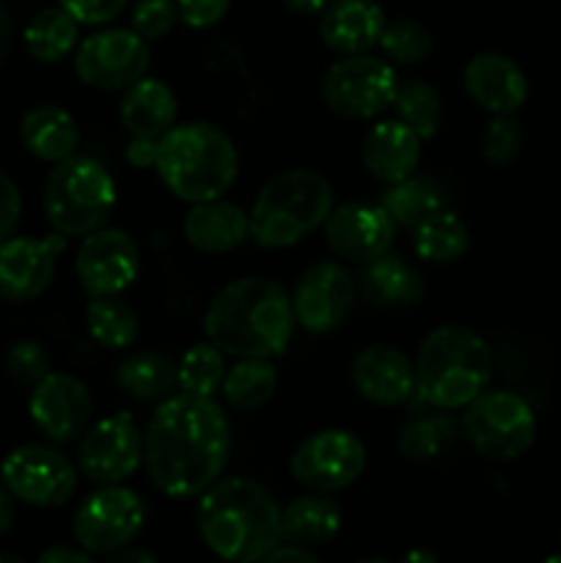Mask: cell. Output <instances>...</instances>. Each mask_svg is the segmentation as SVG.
Listing matches in <instances>:
<instances>
[{"instance_id": "obj_42", "label": "cell", "mask_w": 561, "mask_h": 563, "mask_svg": "<svg viewBox=\"0 0 561 563\" xmlns=\"http://www.w3.org/2000/svg\"><path fill=\"white\" fill-rule=\"evenodd\" d=\"M130 0H58L80 25H108L121 11L127 9Z\"/></svg>"}, {"instance_id": "obj_25", "label": "cell", "mask_w": 561, "mask_h": 563, "mask_svg": "<svg viewBox=\"0 0 561 563\" xmlns=\"http://www.w3.org/2000/svg\"><path fill=\"white\" fill-rule=\"evenodd\" d=\"M176 110L179 108H176L170 86L146 75L124 88V97L119 104L124 130L132 137H148V141H160L176 124Z\"/></svg>"}, {"instance_id": "obj_2", "label": "cell", "mask_w": 561, "mask_h": 563, "mask_svg": "<svg viewBox=\"0 0 561 563\" xmlns=\"http://www.w3.org/2000/svg\"><path fill=\"white\" fill-rule=\"evenodd\" d=\"M295 330L292 297L278 280L240 278L223 286L204 313V333L223 355L275 357Z\"/></svg>"}, {"instance_id": "obj_20", "label": "cell", "mask_w": 561, "mask_h": 563, "mask_svg": "<svg viewBox=\"0 0 561 563\" xmlns=\"http://www.w3.org/2000/svg\"><path fill=\"white\" fill-rule=\"evenodd\" d=\"M352 385L358 396L380 407L405 405L416 390V368L396 346L374 344L352 361Z\"/></svg>"}, {"instance_id": "obj_39", "label": "cell", "mask_w": 561, "mask_h": 563, "mask_svg": "<svg viewBox=\"0 0 561 563\" xmlns=\"http://www.w3.org/2000/svg\"><path fill=\"white\" fill-rule=\"evenodd\" d=\"M522 126L515 113H495L484 130L482 152L493 165H509L520 157Z\"/></svg>"}, {"instance_id": "obj_32", "label": "cell", "mask_w": 561, "mask_h": 563, "mask_svg": "<svg viewBox=\"0 0 561 563\" xmlns=\"http://www.w3.org/2000/svg\"><path fill=\"white\" fill-rule=\"evenodd\" d=\"M413 247L424 262L449 264L465 256L471 247V231L462 218L443 207L413 229Z\"/></svg>"}, {"instance_id": "obj_12", "label": "cell", "mask_w": 561, "mask_h": 563, "mask_svg": "<svg viewBox=\"0 0 561 563\" xmlns=\"http://www.w3.org/2000/svg\"><path fill=\"white\" fill-rule=\"evenodd\" d=\"M0 482L16 500L38 509L61 506L75 495L77 467L50 445H20L0 462Z\"/></svg>"}, {"instance_id": "obj_43", "label": "cell", "mask_w": 561, "mask_h": 563, "mask_svg": "<svg viewBox=\"0 0 561 563\" xmlns=\"http://www.w3.org/2000/svg\"><path fill=\"white\" fill-rule=\"evenodd\" d=\"M231 0H176L179 20L190 27H212L229 11Z\"/></svg>"}, {"instance_id": "obj_34", "label": "cell", "mask_w": 561, "mask_h": 563, "mask_svg": "<svg viewBox=\"0 0 561 563\" xmlns=\"http://www.w3.org/2000/svg\"><path fill=\"white\" fill-rule=\"evenodd\" d=\"M86 328L105 350H127L138 339V313L119 295L91 297L86 308Z\"/></svg>"}, {"instance_id": "obj_19", "label": "cell", "mask_w": 561, "mask_h": 563, "mask_svg": "<svg viewBox=\"0 0 561 563\" xmlns=\"http://www.w3.org/2000/svg\"><path fill=\"white\" fill-rule=\"evenodd\" d=\"M322 225L330 251L346 262L358 264L388 253L396 236V223L385 212L383 203L369 201H350L333 207Z\"/></svg>"}, {"instance_id": "obj_6", "label": "cell", "mask_w": 561, "mask_h": 563, "mask_svg": "<svg viewBox=\"0 0 561 563\" xmlns=\"http://www.w3.org/2000/svg\"><path fill=\"white\" fill-rule=\"evenodd\" d=\"M333 209V187L322 174L308 168L284 170L258 190L251 214V236L256 245L292 247L317 231Z\"/></svg>"}, {"instance_id": "obj_16", "label": "cell", "mask_w": 561, "mask_h": 563, "mask_svg": "<svg viewBox=\"0 0 561 563\" xmlns=\"http://www.w3.org/2000/svg\"><path fill=\"white\" fill-rule=\"evenodd\" d=\"M355 297V275L336 262L314 264L300 275L292 291L295 322L308 333H330L344 322Z\"/></svg>"}, {"instance_id": "obj_22", "label": "cell", "mask_w": 561, "mask_h": 563, "mask_svg": "<svg viewBox=\"0 0 561 563\" xmlns=\"http://www.w3.org/2000/svg\"><path fill=\"white\" fill-rule=\"evenodd\" d=\"M385 25L377 0H330L319 20V36L333 53L361 55L377 47Z\"/></svg>"}, {"instance_id": "obj_31", "label": "cell", "mask_w": 561, "mask_h": 563, "mask_svg": "<svg viewBox=\"0 0 561 563\" xmlns=\"http://www.w3.org/2000/svg\"><path fill=\"white\" fill-rule=\"evenodd\" d=\"M77 33H80V22L64 5H50L31 16L22 38H25L31 58L42 60V64H55L77 47Z\"/></svg>"}, {"instance_id": "obj_50", "label": "cell", "mask_w": 561, "mask_h": 563, "mask_svg": "<svg viewBox=\"0 0 561 563\" xmlns=\"http://www.w3.org/2000/svg\"><path fill=\"white\" fill-rule=\"evenodd\" d=\"M113 563H152L154 561V553H148V550H141V548H121L116 550L113 555H108Z\"/></svg>"}, {"instance_id": "obj_47", "label": "cell", "mask_w": 561, "mask_h": 563, "mask_svg": "<svg viewBox=\"0 0 561 563\" xmlns=\"http://www.w3.org/2000/svg\"><path fill=\"white\" fill-rule=\"evenodd\" d=\"M264 561H306V563H317V555H314V550H306L300 548V544H278V548L273 550V553L267 555Z\"/></svg>"}, {"instance_id": "obj_28", "label": "cell", "mask_w": 561, "mask_h": 563, "mask_svg": "<svg viewBox=\"0 0 561 563\" xmlns=\"http://www.w3.org/2000/svg\"><path fill=\"white\" fill-rule=\"evenodd\" d=\"M341 531V509L328 493H308L292 500L280 511V533L284 542L300 544L306 550L324 548Z\"/></svg>"}, {"instance_id": "obj_1", "label": "cell", "mask_w": 561, "mask_h": 563, "mask_svg": "<svg viewBox=\"0 0 561 563\" xmlns=\"http://www.w3.org/2000/svg\"><path fill=\"white\" fill-rule=\"evenodd\" d=\"M231 427L223 407L207 396L174 394L154 410L143 432V462L163 495L196 498L223 473Z\"/></svg>"}, {"instance_id": "obj_46", "label": "cell", "mask_w": 561, "mask_h": 563, "mask_svg": "<svg viewBox=\"0 0 561 563\" xmlns=\"http://www.w3.org/2000/svg\"><path fill=\"white\" fill-rule=\"evenodd\" d=\"M94 555L88 550H82L80 544L77 548H50L38 555L42 563H91Z\"/></svg>"}, {"instance_id": "obj_13", "label": "cell", "mask_w": 561, "mask_h": 563, "mask_svg": "<svg viewBox=\"0 0 561 563\" xmlns=\"http://www.w3.org/2000/svg\"><path fill=\"white\" fill-rule=\"evenodd\" d=\"M148 69V42L127 27H105L75 49V71L99 91H124Z\"/></svg>"}, {"instance_id": "obj_36", "label": "cell", "mask_w": 561, "mask_h": 563, "mask_svg": "<svg viewBox=\"0 0 561 563\" xmlns=\"http://www.w3.org/2000/svg\"><path fill=\"white\" fill-rule=\"evenodd\" d=\"M457 440V423L446 416H421L413 418L410 423H405L396 438V445H399V454L405 460L427 462L435 460V456L443 454L451 443Z\"/></svg>"}, {"instance_id": "obj_29", "label": "cell", "mask_w": 561, "mask_h": 563, "mask_svg": "<svg viewBox=\"0 0 561 563\" xmlns=\"http://www.w3.org/2000/svg\"><path fill=\"white\" fill-rule=\"evenodd\" d=\"M116 385L135 401H165L179 388L176 366L160 352H138L116 368Z\"/></svg>"}, {"instance_id": "obj_4", "label": "cell", "mask_w": 561, "mask_h": 563, "mask_svg": "<svg viewBox=\"0 0 561 563\" xmlns=\"http://www.w3.org/2000/svg\"><path fill=\"white\" fill-rule=\"evenodd\" d=\"M154 168L163 185L182 201H215L234 185L237 148L215 124L187 121L174 124L160 137Z\"/></svg>"}, {"instance_id": "obj_18", "label": "cell", "mask_w": 561, "mask_h": 563, "mask_svg": "<svg viewBox=\"0 0 561 563\" xmlns=\"http://www.w3.org/2000/svg\"><path fill=\"white\" fill-rule=\"evenodd\" d=\"M64 247L66 236L58 231L44 240L9 236L0 242V302H28L44 295Z\"/></svg>"}, {"instance_id": "obj_24", "label": "cell", "mask_w": 561, "mask_h": 563, "mask_svg": "<svg viewBox=\"0 0 561 563\" xmlns=\"http://www.w3.org/2000/svg\"><path fill=\"white\" fill-rule=\"evenodd\" d=\"M355 286L363 300L380 308L418 306L427 291L421 273L394 253L363 262L361 273L355 275Z\"/></svg>"}, {"instance_id": "obj_23", "label": "cell", "mask_w": 561, "mask_h": 563, "mask_svg": "<svg viewBox=\"0 0 561 563\" xmlns=\"http://www.w3.org/2000/svg\"><path fill=\"white\" fill-rule=\"evenodd\" d=\"M418 159H421V137L405 121H377L363 137V165L374 179L385 185L416 174Z\"/></svg>"}, {"instance_id": "obj_3", "label": "cell", "mask_w": 561, "mask_h": 563, "mask_svg": "<svg viewBox=\"0 0 561 563\" xmlns=\"http://www.w3.org/2000/svg\"><path fill=\"white\" fill-rule=\"evenodd\" d=\"M204 544L223 561H264L280 542V506L258 482L218 478L201 493L196 511Z\"/></svg>"}, {"instance_id": "obj_26", "label": "cell", "mask_w": 561, "mask_h": 563, "mask_svg": "<svg viewBox=\"0 0 561 563\" xmlns=\"http://www.w3.org/2000/svg\"><path fill=\"white\" fill-rule=\"evenodd\" d=\"M251 236V220L237 203L204 201L193 203L185 218V240L201 253H229Z\"/></svg>"}, {"instance_id": "obj_33", "label": "cell", "mask_w": 561, "mask_h": 563, "mask_svg": "<svg viewBox=\"0 0 561 563\" xmlns=\"http://www.w3.org/2000/svg\"><path fill=\"white\" fill-rule=\"evenodd\" d=\"M278 388V368L273 357H240L237 366L226 372L223 396L234 410L253 412L267 405Z\"/></svg>"}, {"instance_id": "obj_38", "label": "cell", "mask_w": 561, "mask_h": 563, "mask_svg": "<svg viewBox=\"0 0 561 563\" xmlns=\"http://www.w3.org/2000/svg\"><path fill=\"white\" fill-rule=\"evenodd\" d=\"M385 58L394 64H424L435 49V36L418 20H394L380 36Z\"/></svg>"}, {"instance_id": "obj_21", "label": "cell", "mask_w": 561, "mask_h": 563, "mask_svg": "<svg viewBox=\"0 0 561 563\" xmlns=\"http://www.w3.org/2000/svg\"><path fill=\"white\" fill-rule=\"evenodd\" d=\"M465 91L479 108L490 113H517L528 99V80L526 71L501 53H482L468 60Z\"/></svg>"}, {"instance_id": "obj_45", "label": "cell", "mask_w": 561, "mask_h": 563, "mask_svg": "<svg viewBox=\"0 0 561 563\" xmlns=\"http://www.w3.org/2000/svg\"><path fill=\"white\" fill-rule=\"evenodd\" d=\"M127 163L132 168H154L157 163V141H148V137H132L130 146H127Z\"/></svg>"}, {"instance_id": "obj_7", "label": "cell", "mask_w": 561, "mask_h": 563, "mask_svg": "<svg viewBox=\"0 0 561 563\" xmlns=\"http://www.w3.org/2000/svg\"><path fill=\"white\" fill-rule=\"evenodd\" d=\"M116 209V181L102 163L86 154L55 163L44 185V214L64 236H88L105 229Z\"/></svg>"}, {"instance_id": "obj_41", "label": "cell", "mask_w": 561, "mask_h": 563, "mask_svg": "<svg viewBox=\"0 0 561 563\" xmlns=\"http://www.w3.org/2000/svg\"><path fill=\"white\" fill-rule=\"evenodd\" d=\"M176 20H179L176 0H138L132 5L130 27L146 42H157L174 27Z\"/></svg>"}, {"instance_id": "obj_10", "label": "cell", "mask_w": 561, "mask_h": 563, "mask_svg": "<svg viewBox=\"0 0 561 563\" xmlns=\"http://www.w3.org/2000/svg\"><path fill=\"white\" fill-rule=\"evenodd\" d=\"M143 522L146 504L141 495L119 484H102V489L77 506L72 533L75 542L91 555H113L116 550L135 542Z\"/></svg>"}, {"instance_id": "obj_51", "label": "cell", "mask_w": 561, "mask_h": 563, "mask_svg": "<svg viewBox=\"0 0 561 563\" xmlns=\"http://www.w3.org/2000/svg\"><path fill=\"white\" fill-rule=\"evenodd\" d=\"M330 0H284L286 9L292 11V14H300V16H311V14H322L324 5H328Z\"/></svg>"}, {"instance_id": "obj_48", "label": "cell", "mask_w": 561, "mask_h": 563, "mask_svg": "<svg viewBox=\"0 0 561 563\" xmlns=\"http://www.w3.org/2000/svg\"><path fill=\"white\" fill-rule=\"evenodd\" d=\"M14 500L16 498L9 493V487L0 482V539H3L6 533L11 531V526H14Z\"/></svg>"}, {"instance_id": "obj_44", "label": "cell", "mask_w": 561, "mask_h": 563, "mask_svg": "<svg viewBox=\"0 0 561 563\" xmlns=\"http://www.w3.org/2000/svg\"><path fill=\"white\" fill-rule=\"evenodd\" d=\"M20 214H22V198L16 185L11 181L9 174L0 170V242L9 240L11 234L20 225Z\"/></svg>"}, {"instance_id": "obj_30", "label": "cell", "mask_w": 561, "mask_h": 563, "mask_svg": "<svg viewBox=\"0 0 561 563\" xmlns=\"http://www.w3.org/2000/svg\"><path fill=\"white\" fill-rule=\"evenodd\" d=\"M383 209L399 229H416L424 218L446 207V192L438 179L424 174H410L388 185L383 192Z\"/></svg>"}, {"instance_id": "obj_52", "label": "cell", "mask_w": 561, "mask_h": 563, "mask_svg": "<svg viewBox=\"0 0 561 563\" xmlns=\"http://www.w3.org/2000/svg\"><path fill=\"white\" fill-rule=\"evenodd\" d=\"M405 561H427V563H435V561H438V555H435V553H410V555H405Z\"/></svg>"}, {"instance_id": "obj_14", "label": "cell", "mask_w": 561, "mask_h": 563, "mask_svg": "<svg viewBox=\"0 0 561 563\" xmlns=\"http://www.w3.org/2000/svg\"><path fill=\"white\" fill-rule=\"evenodd\" d=\"M143 432L132 416H108L82 432L77 465L94 484H121L141 467Z\"/></svg>"}, {"instance_id": "obj_9", "label": "cell", "mask_w": 561, "mask_h": 563, "mask_svg": "<svg viewBox=\"0 0 561 563\" xmlns=\"http://www.w3.org/2000/svg\"><path fill=\"white\" fill-rule=\"evenodd\" d=\"M396 71L374 55H344L322 77V102L344 119H372L394 104Z\"/></svg>"}, {"instance_id": "obj_8", "label": "cell", "mask_w": 561, "mask_h": 563, "mask_svg": "<svg viewBox=\"0 0 561 563\" xmlns=\"http://www.w3.org/2000/svg\"><path fill=\"white\" fill-rule=\"evenodd\" d=\"M462 434L487 460L509 462L526 454L537 440V416L512 390H482L462 416Z\"/></svg>"}, {"instance_id": "obj_49", "label": "cell", "mask_w": 561, "mask_h": 563, "mask_svg": "<svg viewBox=\"0 0 561 563\" xmlns=\"http://www.w3.org/2000/svg\"><path fill=\"white\" fill-rule=\"evenodd\" d=\"M11 44H14V25H11L9 11L0 5V66H3L6 58H9Z\"/></svg>"}, {"instance_id": "obj_17", "label": "cell", "mask_w": 561, "mask_h": 563, "mask_svg": "<svg viewBox=\"0 0 561 563\" xmlns=\"http://www.w3.org/2000/svg\"><path fill=\"white\" fill-rule=\"evenodd\" d=\"M28 410L44 438L53 443H72L88 429L94 401L86 383L75 374L50 372L33 385Z\"/></svg>"}, {"instance_id": "obj_15", "label": "cell", "mask_w": 561, "mask_h": 563, "mask_svg": "<svg viewBox=\"0 0 561 563\" xmlns=\"http://www.w3.org/2000/svg\"><path fill=\"white\" fill-rule=\"evenodd\" d=\"M75 269L88 297L121 295L135 284L138 273H141V253L127 231L99 229L82 236Z\"/></svg>"}, {"instance_id": "obj_11", "label": "cell", "mask_w": 561, "mask_h": 563, "mask_svg": "<svg viewBox=\"0 0 561 563\" xmlns=\"http://www.w3.org/2000/svg\"><path fill=\"white\" fill-rule=\"evenodd\" d=\"M289 467L311 493H341L366 471V445L346 429H322L297 445Z\"/></svg>"}, {"instance_id": "obj_27", "label": "cell", "mask_w": 561, "mask_h": 563, "mask_svg": "<svg viewBox=\"0 0 561 563\" xmlns=\"http://www.w3.org/2000/svg\"><path fill=\"white\" fill-rule=\"evenodd\" d=\"M20 141L36 159L61 163L80 146V130L69 110L58 104H38L22 115Z\"/></svg>"}, {"instance_id": "obj_40", "label": "cell", "mask_w": 561, "mask_h": 563, "mask_svg": "<svg viewBox=\"0 0 561 563\" xmlns=\"http://www.w3.org/2000/svg\"><path fill=\"white\" fill-rule=\"evenodd\" d=\"M6 374H9L16 385L33 388L44 374H50V357L47 352H44V346L33 339L11 344L9 352H6Z\"/></svg>"}, {"instance_id": "obj_35", "label": "cell", "mask_w": 561, "mask_h": 563, "mask_svg": "<svg viewBox=\"0 0 561 563\" xmlns=\"http://www.w3.org/2000/svg\"><path fill=\"white\" fill-rule=\"evenodd\" d=\"M226 379V361L223 352L209 341V344H196L182 355L176 363V383L182 394L207 396L212 399Z\"/></svg>"}, {"instance_id": "obj_5", "label": "cell", "mask_w": 561, "mask_h": 563, "mask_svg": "<svg viewBox=\"0 0 561 563\" xmlns=\"http://www.w3.org/2000/svg\"><path fill=\"white\" fill-rule=\"evenodd\" d=\"M416 390L438 410L471 405L490 383L493 355L476 330L443 324L418 346Z\"/></svg>"}, {"instance_id": "obj_37", "label": "cell", "mask_w": 561, "mask_h": 563, "mask_svg": "<svg viewBox=\"0 0 561 563\" xmlns=\"http://www.w3.org/2000/svg\"><path fill=\"white\" fill-rule=\"evenodd\" d=\"M396 119L405 121L413 132H418L421 141L438 132L440 121V93L432 82L427 80H405L396 86L394 97Z\"/></svg>"}, {"instance_id": "obj_53", "label": "cell", "mask_w": 561, "mask_h": 563, "mask_svg": "<svg viewBox=\"0 0 561 563\" xmlns=\"http://www.w3.org/2000/svg\"><path fill=\"white\" fill-rule=\"evenodd\" d=\"M0 561H6V563H20V559H16V555H0Z\"/></svg>"}]
</instances>
